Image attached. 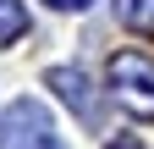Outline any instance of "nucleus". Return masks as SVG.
<instances>
[{
	"label": "nucleus",
	"instance_id": "f257e3e1",
	"mask_svg": "<svg viewBox=\"0 0 154 149\" xmlns=\"http://www.w3.org/2000/svg\"><path fill=\"white\" fill-rule=\"evenodd\" d=\"M110 94L121 110H132V116L154 122V61L138 50H121L110 55Z\"/></svg>",
	"mask_w": 154,
	"mask_h": 149
},
{
	"label": "nucleus",
	"instance_id": "f03ea898",
	"mask_svg": "<svg viewBox=\"0 0 154 149\" xmlns=\"http://www.w3.org/2000/svg\"><path fill=\"white\" fill-rule=\"evenodd\" d=\"M0 149H66V144H61L50 110L38 100H17L6 116H0Z\"/></svg>",
	"mask_w": 154,
	"mask_h": 149
},
{
	"label": "nucleus",
	"instance_id": "7ed1b4c3",
	"mask_svg": "<svg viewBox=\"0 0 154 149\" xmlns=\"http://www.w3.org/2000/svg\"><path fill=\"white\" fill-rule=\"evenodd\" d=\"M50 88H55V94H61L66 105H77L83 116H94V100H88V78H83V72H72V66H55V72H50Z\"/></svg>",
	"mask_w": 154,
	"mask_h": 149
},
{
	"label": "nucleus",
	"instance_id": "20e7f679",
	"mask_svg": "<svg viewBox=\"0 0 154 149\" xmlns=\"http://www.w3.org/2000/svg\"><path fill=\"white\" fill-rule=\"evenodd\" d=\"M116 17H121L127 28H138L154 39V0H116Z\"/></svg>",
	"mask_w": 154,
	"mask_h": 149
},
{
	"label": "nucleus",
	"instance_id": "39448f33",
	"mask_svg": "<svg viewBox=\"0 0 154 149\" xmlns=\"http://www.w3.org/2000/svg\"><path fill=\"white\" fill-rule=\"evenodd\" d=\"M22 33H28V6L22 0H0V44L22 39Z\"/></svg>",
	"mask_w": 154,
	"mask_h": 149
},
{
	"label": "nucleus",
	"instance_id": "423d86ee",
	"mask_svg": "<svg viewBox=\"0 0 154 149\" xmlns=\"http://www.w3.org/2000/svg\"><path fill=\"white\" fill-rule=\"evenodd\" d=\"M50 6H61V11H83V6H94V0H50Z\"/></svg>",
	"mask_w": 154,
	"mask_h": 149
},
{
	"label": "nucleus",
	"instance_id": "0eeeda50",
	"mask_svg": "<svg viewBox=\"0 0 154 149\" xmlns=\"http://www.w3.org/2000/svg\"><path fill=\"white\" fill-rule=\"evenodd\" d=\"M105 149H143V144H138V138H110Z\"/></svg>",
	"mask_w": 154,
	"mask_h": 149
}]
</instances>
